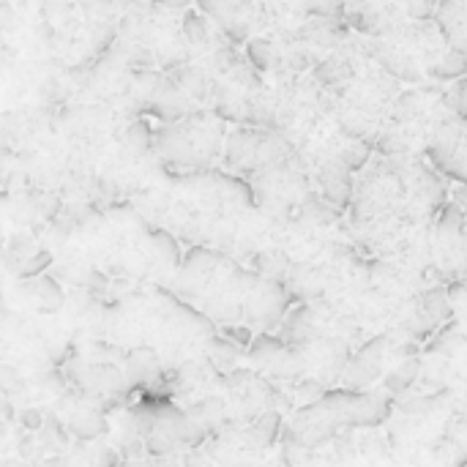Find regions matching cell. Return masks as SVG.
Instances as JSON below:
<instances>
[{
	"mask_svg": "<svg viewBox=\"0 0 467 467\" xmlns=\"http://www.w3.org/2000/svg\"><path fill=\"white\" fill-rule=\"evenodd\" d=\"M186 57L159 74L142 107L161 123L194 112H216L235 126H268L271 85L246 52L202 11H186Z\"/></svg>",
	"mask_w": 467,
	"mask_h": 467,
	"instance_id": "6da1fadb",
	"label": "cell"
},
{
	"mask_svg": "<svg viewBox=\"0 0 467 467\" xmlns=\"http://www.w3.org/2000/svg\"><path fill=\"white\" fill-rule=\"evenodd\" d=\"M268 85V129H276L296 148L323 200L337 208L350 205L356 172L369 164L372 148L339 123L312 74Z\"/></svg>",
	"mask_w": 467,
	"mask_h": 467,
	"instance_id": "7a4b0ae2",
	"label": "cell"
},
{
	"mask_svg": "<svg viewBox=\"0 0 467 467\" xmlns=\"http://www.w3.org/2000/svg\"><path fill=\"white\" fill-rule=\"evenodd\" d=\"M446 202V181L435 164L413 156L375 153L358 172L350 213L353 222L375 235L419 230Z\"/></svg>",
	"mask_w": 467,
	"mask_h": 467,
	"instance_id": "3957f363",
	"label": "cell"
},
{
	"mask_svg": "<svg viewBox=\"0 0 467 467\" xmlns=\"http://www.w3.org/2000/svg\"><path fill=\"white\" fill-rule=\"evenodd\" d=\"M315 82L337 112L339 123L361 142L375 148L383 123L405 85L394 79L369 52L364 36L345 38L315 71Z\"/></svg>",
	"mask_w": 467,
	"mask_h": 467,
	"instance_id": "277c9868",
	"label": "cell"
},
{
	"mask_svg": "<svg viewBox=\"0 0 467 467\" xmlns=\"http://www.w3.org/2000/svg\"><path fill=\"white\" fill-rule=\"evenodd\" d=\"M224 170L254 192L268 211H304L315 197L312 175L296 148L268 126H235L230 129L224 148Z\"/></svg>",
	"mask_w": 467,
	"mask_h": 467,
	"instance_id": "5b68a950",
	"label": "cell"
},
{
	"mask_svg": "<svg viewBox=\"0 0 467 467\" xmlns=\"http://www.w3.org/2000/svg\"><path fill=\"white\" fill-rule=\"evenodd\" d=\"M364 41L375 60L408 88L454 85L467 77V60L451 47L435 16Z\"/></svg>",
	"mask_w": 467,
	"mask_h": 467,
	"instance_id": "8992f818",
	"label": "cell"
},
{
	"mask_svg": "<svg viewBox=\"0 0 467 467\" xmlns=\"http://www.w3.org/2000/svg\"><path fill=\"white\" fill-rule=\"evenodd\" d=\"M353 33L348 19L309 16L249 41L244 52L268 82L296 79L309 77Z\"/></svg>",
	"mask_w": 467,
	"mask_h": 467,
	"instance_id": "52a82bcc",
	"label": "cell"
},
{
	"mask_svg": "<svg viewBox=\"0 0 467 467\" xmlns=\"http://www.w3.org/2000/svg\"><path fill=\"white\" fill-rule=\"evenodd\" d=\"M454 115L457 109L451 104V85L405 88L391 107L372 150L383 156L421 159V153H430V145Z\"/></svg>",
	"mask_w": 467,
	"mask_h": 467,
	"instance_id": "ba28073f",
	"label": "cell"
},
{
	"mask_svg": "<svg viewBox=\"0 0 467 467\" xmlns=\"http://www.w3.org/2000/svg\"><path fill=\"white\" fill-rule=\"evenodd\" d=\"M227 120L216 112H194L178 120L159 123L150 131V148L167 170L175 175L211 172L224 161L227 148Z\"/></svg>",
	"mask_w": 467,
	"mask_h": 467,
	"instance_id": "9c48e42d",
	"label": "cell"
},
{
	"mask_svg": "<svg viewBox=\"0 0 467 467\" xmlns=\"http://www.w3.org/2000/svg\"><path fill=\"white\" fill-rule=\"evenodd\" d=\"M186 14L178 19L167 5H140L126 14L118 33V49L131 71L167 74L186 57Z\"/></svg>",
	"mask_w": 467,
	"mask_h": 467,
	"instance_id": "30bf717a",
	"label": "cell"
},
{
	"mask_svg": "<svg viewBox=\"0 0 467 467\" xmlns=\"http://www.w3.org/2000/svg\"><path fill=\"white\" fill-rule=\"evenodd\" d=\"M233 44L246 47L249 41L306 19L296 0H194Z\"/></svg>",
	"mask_w": 467,
	"mask_h": 467,
	"instance_id": "8fae6325",
	"label": "cell"
},
{
	"mask_svg": "<svg viewBox=\"0 0 467 467\" xmlns=\"http://www.w3.org/2000/svg\"><path fill=\"white\" fill-rule=\"evenodd\" d=\"M438 3L441 0H345V19L358 36L380 38L435 16Z\"/></svg>",
	"mask_w": 467,
	"mask_h": 467,
	"instance_id": "7c38bea8",
	"label": "cell"
},
{
	"mask_svg": "<svg viewBox=\"0 0 467 467\" xmlns=\"http://www.w3.org/2000/svg\"><path fill=\"white\" fill-rule=\"evenodd\" d=\"M427 156L441 172H446L449 178L467 186V118L454 115L441 129Z\"/></svg>",
	"mask_w": 467,
	"mask_h": 467,
	"instance_id": "4fadbf2b",
	"label": "cell"
},
{
	"mask_svg": "<svg viewBox=\"0 0 467 467\" xmlns=\"http://www.w3.org/2000/svg\"><path fill=\"white\" fill-rule=\"evenodd\" d=\"M435 19L451 47L467 60V0H441Z\"/></svg>",
	"mask_w": 467,
	"mask_h": 467,
	"instance_id": "5bb4252c",
	"label": "cell"
},
{
	"mask_svg": "<svg viewBox=\"0 0 467 467\" xmlns=\"http://www.w3.org/2000/svg\"><path fill=\"white\" fill-rule=\"evenodd\" d=\"M68 427H71V432H74L77 438L90 441V438H96V435L104 432V419H101L96 410H79V413L71 416Z\"/></svg>",
	"mask_w": 467,
	"mask_h": 467,
	"instance_id": "9a60e30c",
	"label": "cell"
},
{
	"mask_svg": "<svg viewBox=\"0 0 467 467\" xmlns=\"http://www.w3.org/2000/svg\"><path fill=\"white\" fill-rule=\"evenodd\" d=\"M301 14L309 16H326V19H345V0H296Z\"/></svg>",
	"mask_w": 467,
	"mask_h": 467,
	"instance_id": "2e32d148",
	"label": "cell"
},
{
	"mask_svg": "<svg viewBox=\"0 0 467 467\" xmlns=\"http://www.w3.org/2000/svg\"><path fill=\"white\" fill-rule=\"evenodd\" d=\"M416 372H419V364H416V361H408V364L397 367V369L391 372V378H389V389H391V391L408 389L410 380H416Z\"/></svg>",
	"mask_w": 467,
	"mask_h": 467,
	"instance_id": "e0dca14e",
	"label": "cell"
},
{
	"mask_svg": "<svg viewBox=\"0 0 467 467\" xmlns=\"http://www.w3.org/2000/svg\"><path fill=\"white\" fill-rule=\"evenodd\" d=\"M451 104L460 118H467V77L451 85Z\"/></svg>",
	"mask_w": 467,
	"mask_h": 467,
	"instance_id": "ac0fdd59",
	"label": "cell"
},
{
	"mask_svg": "<svg viewBox=\"0 0 467 467\" xmlns=\"http://www.w3.org/2000/svg\"><path fill=\"white\" fill-rule=\"evenodd\" d=\"M454 205L460 208V213H462V219H465V224H467V186L457 189V194H454Z\"/></svg>",
	"mask_w": 467,
	"mask_h": 467,
	"instance_id": "d6986e66",
	"label": "cell"
},
{
	"mask_svg": "<svg viewBox=\"0 0 467 467\" xmlns=\"http://www.w3.org/2000/svg\"><path fill=\"white\" fill-rule=\"evenodd\" d=\"M150 3H156V5H167V8H175V5H181V0H150Z\"/></svg>",
	"mask_w": 467,
	"mask_h": 467,
	"instance_id": "ffe728a7",
	"label": "cell"
},
{
	"mask_svg": "<svg viewBox=\"0 0 467 467\" xmlns=\"http://www.w3.org/2000/svg\"><path fill=\"white\" fill-rule=\"evenodd\" d=\"M3 375H5V378H11V369H8V367H3ZM3 386H5V389H11V386H14V380H5Z\"/></svg>",
	"mask_w": 467,
	"mask_h": 467,
	"instance_id": "44dd1931",
	"label": "cell"
}]
</instances>
